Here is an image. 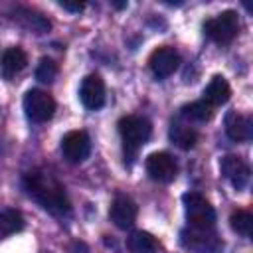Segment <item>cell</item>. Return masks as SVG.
Here are the masks:
<instances>
[{
	"mask_svg": "<svg viewBox=\"0 0 253 253\" xmlns=\"http://www.w3.org/2000/svg\"><path fill=\"white\" fill-rule=\"evenodd\" d=\"M24 186L28 194L49 213L53 215H67L71 211L69 200L63 192V186L43 172H28L24 176Z\"/></svg>",
	"mask_w": 253,
	"mask_h": 253,
	"instance_id": "6da1fadb",
	"label": "cell"
},
{
	"mask_svg": "<svg viewBox=\"0 0 253 253\" xmlns=\"http://www.w3.org/2000/svg\"><path fill=\"white\" fill-rule=\"evenodd\" d=\"M119 132H121V138H123L125 156L132 158L136 154V150L150 138L152 126L146 119L128 115V117H123L119 121Z\"/></svg>",
	"mask_w": 253,
	"mask_h": 253,
	"instance_id": "7a4b0ae2",
	"label": "cell"
},
{
	"mask_svg": "<svg viewBox=\"0 0 253 253\" xmlns=\"http://www.w3.org/2000/svg\"><path fill=\"white\" fill-rule=\"evenodd\" d=\"M182 200H184L188 223L192 227H198V229H213L215 211H213V208L210 206V202L204 196H200L196 192H188V194H184Z\"/></svg>",
	"mask_w": 253,
	"mask_h": 253,
	"instance_id": "3957f363",
	"label": "cell"
},
{
	"mask_svg": "<svg viewBox=\"0 0 253 253\" xmlns=\"http://www.w3.org/2000/svg\"><path fill=\"white\" fill-rule=\"evenodd\" d=\"M239 30V18L233 10H225L204 24V34L215 43H229Z\"/></svg>",
	"mask_w": 253,
	"mask_h": 253,
	"instance_id": "277c9868",
	"label": "cell"
},
{
	"mask_svg": "<svg viewBox=\"0 0 253 253\" xmlns=\"http://www.w3.org/2000/svg\"><path fill=\"white\" fill-rule=\"evenodd\" d=\"M24 111L30 121L34 123H45L53 117L55 101L49 93L42 89H30L24 97Z\"/></svg>",
	"mask_w": 253,
	"mask_h": 253,
	"instance_id": "5b68a950",
	"label": "cell"
},
{
	"mask_svg": "<svg viewBox=\"0 0 253 253\" xmlns=\"http://www.w3.org/2000/svg\"><path fill=\"white\" fill-rule=\"evenodd\" d=\"M180 241L186 249L194 253H219L223 249V243L217 239V235L211 229H198L190 227L180 233Z\"/></svg>",
	"mask_w": 253,
	"mask_h": 253,
	"instance_id": "8992f818",
	"label": "cell"
},
{
	"mask_svg": "<svg viewBox=\"0 0 253 253\" xmlns=\"http://www.w3.org/2000/svg\"><path fill=\"white\" fill-rule=\"evenodd\" d=\"M146 172L152 180L168 184L176 178L178 166H176V160L168 152H152L146 158Z\"/></svg>",
	"mask_w": 253,
	"mask_h": 253,
	"instance_id": "52a82bcc",
	"label": "cell"
},
{
	"mask_svg": "<svg viewBox=\"0 0 253 253\" xmlns=\"http://www.w3.org/2000/svg\"><path fill=\"white\" fill-rule=\"evenodd\" d=\"M61 152L69 162H83L91 152V140L85 130H71L61 138Z\"/></svg>",
	"mask_w": 253,
	"mask_h": 253,
	"instance_id": "ba28073f",
	"label": "cell"
},
{
	"mask_svg": "<svg viewBox=\"0 0 253 253\" xmlns=\"http://www.w3.org/2000/svg\"><path fill=\"white\" fill-rule=\"evenodd\" d=\"M79 99L85 109L97 111L105 105V83L99 75H87L79 87Z\"/></svg>",
	"mask_w": 253,
	"mask_h": 253,
	"instance_id": "9c48e42d",
	"label": "cell"
},
{
	"mask_svg": "<svg viewBox=\"0 0 253 253\" xmlns=\"http://www.w3.org/2000/svg\"><path fill=\"white\" fill-rule=\"evenodd\" d=\"M109 217L119 229H128L134 225V219H136V204L128 196L119 194L111 204Z\"/></svg>",
	"mask_w": 253,
	"mask_h": 253,
	"instance_id": "30bf717a",
	"label": "cell"
},
{
	"mask_svg": "<svg viewBox=\"0 0 253 253\" xmlns=\"http://www.w3.org/2000/svg\"><path fill=\"white\" fill-rule=\"evenodd\" d=\"M148 63H150V69H152L154 77L164 79V77L172 75V73L178 69V65H180V55H178L172 47H158V49L152 51Z\"/></svg>",
	"mask_w": 253,
	"mask_h": 253,
	"instance_id": "8fae6325",
	"label": "cell"
},
{
	"mask_svg": "<svg viewBox=\"0 0 253 253\" xmlns=\"http://www.w3.org/2000/svg\"><path fill=\"white\" fill-rule=\"evenodd\" d=\"M219 168H221V174L231 182V186L235 190L245 188V184L249 180V168L239 156H233V154L223 156L219 162Z\"/></svg>",
	"mask_w": 253,
	"mask_h": 253,
	"instance_id": "7c38bea8",
	"label": "cell"
},
{
	"mask_svg": "<svg viewBox=\"0 0 253 253\" xmlns=\"http://www.w3.org/2000/svg\"><path fill=\"white\" fill-rule=\"evenodd\" d=\"M225 132L235 142L249 140L253 136V119L249 115L229 113L227 119H225Z\"/></svg>",
	"mask_w": 253,
	"mask_h": 253,
	"instance_id": "4fadbf2b",
	"label": "cell"
},
{
	"mask_svg": "<svg viewBox=\"0 0 253 253\" xmlns=\"http://www.w3.org/2000/svg\"><path fill=\"white\" fill-rule=\"evenodd\" d=\"M28 63V55L22 47H8L2 53L0 59V73L4 79H12L16 73H20Z\"/></svg>",
	"mask_w": 253,
	"mask_h": 253,
	"instance_id": "5bb4252c",
	"label": "cell"
},
{
	"mask_svg": "<svg viewBox=\"0 0 253 253\" xmlns=\"http://www.w3.org/2000/svg\"><path fill=\"white\" fill-rule=\"evenodd\" d=\"M14 20H16L22 28H26V30H30V32H36V34H45V32H49V28H51V24H49V20H47L45 16H42V14L36 12V10H30V8H16Z\"/></svg>",
	"mask_w": 253,
	"mask_h": 253,
	"instance_id": "9a60e30c",
	"label": "cell"
},
{
	"mask_svg": "<svg viewBox=\"0 0 253 253\" xmlns=\"http://www.w3.org/2000/svg\"><path fill=\"white\" fill-rule=\"evenodd\" d=\"M229 95H231V87L225 81V77L215 75L208 83V87L204 89V99L202 101H206L210 107H219V105L229 101Z\"/></svg>",
	"mask_w": 253,
	"mask_h": 253,
	"instance_id": "2e32d148",
	"label": "cell"
},
{
	"mask_svg": "<svg viewBox=\"0 0 253 253\" xmlns=\"http://www.w3.org/2000/svg\"><path fill=\"white\" fill-rule=\"evenodd\" d=\"M126 249L130 253H156L158 241L148 231H132L126 237Z\"/></svg>",
	"mask_w": 253,
	"mask_h": 253,
	"instance_id": "e0dca14e",
	"label": "cell"
},
{
	"mask_svg": "<svg viewBox=\"0 0 253 253\" xmlns=\"http://www.w3.org/2000/svg\"><path fill=\"white\" fill-rule=\"evenodd\" d=\"M170 140L178 148L190 150V148H194V144L198 140V132L192 126L184 125V123H172V126H170Z\"/></svg>",
	"mask_w": 253,
	"mask_h": 253,
	"instance_id": "ac0fdd59",
	"label": "cell"
},
{
	"mask_svg": "<svg viewBox=\"0 0 253 253\" xmlns=\"http://www.w3.org/2000/svg\"><path fill=\"white\" fill-rule=\"evenodd\" d=\"M24 229V217L16 210H4L0 211V239L18 233Z\"/></svg>",
	"mask_w": 253,
	"mask_h": 253,
	"instance_id": "d6986e66",
	"label": "cell"
},
{
	"mask_svg": "<svg viewBox=\"0 0 253 253\" xmlns=\"http://www.w3.org/2000/svg\"><path fill=\"white\" fill-rule=\"evenodd\" d=\"M211 109H213V107H210L206 101H194V103H190V105H186V107L182 109V115H184L186 119H190V121L206 123V121H210V117H211Z\"/></svg>",
	"mask_w": 253,
	"mask_h": 253,
	"instance_id": "ffe728a7",
	"label": "cell"
},
{
	"mask_svg": "<svg viewBox=\"0 0 253 253\" xmlns=\"http://www.w3.org/2000/svg\"><path fill=\"white\" fill-rule=\"evenodd\" d=\"M229 223H231L233 231H237L241 235H251V231H253V215L249 211H243V210L233 211L229 217Z\"/></svg>",
	"mask_w": 253,
	"mask_h": 253,
	"instance_id": "44dd1931",
	"label": "cell"
},
{
	"mask_svg": "<svg viewBox=\"0 0 253 253\" xmlns=\"http://www.w3.org/2000/svg\"><path fill=\"white\" fill-rule=\"evenodd\" d=\"M57 75V63L49 57H42L36 67V79L42 83H51Z\"/></svg>",
	"mask_w": 253,
	"mask_h": 253,
	"instance_id": "7402d4cb",
	"label": "cell"
},
{
	"mask_svg": "<svg viewBox=\"0 0 253 253\" xmlns=\"http://www.w3.org/2000/svg\"><path fill=\"white\" fill-rule=\"evenodd\" d=\"M59 6H61L63 10H67V12H73V14H79V12L85 8L83 2H59Z\"/></svg>",
	"mask_w": 253,
	"mask_h": 253,
	"instance_id": "603a6c76",
	"label": "cell"
},
{
	"mask_svg": "<svg viewBox=\"0 0 253 253\" xmlns=\"http://www.w3.org/2000/svg\"><path fill=\"white\" fill-rule=\"evenodd\" d=\"M113 6H115V8H125L126 2H113Z\"/></svg>",
	"mask_w": 253,
	"mask_h": 253,
	"instance_id": "cb8c5ba5",
	"label": "cell"
}]
</instances>
